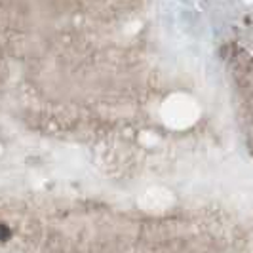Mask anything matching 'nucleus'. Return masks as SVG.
I'll list each match as a JSON object with an SVG mask.
<instances>
[]
</instances>
